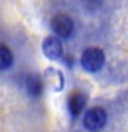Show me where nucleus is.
Instances as JSON below:
<instances>
[{"instance_id": "nucleus-1", "label": "nucleus", "mask_w": 128, "mask_h": 132, "mask_svg": "<svg viewBox=\"0 0 128 132\" xmlns=\"http://www.w3.org/2000/svg\"><path fill=\"white\" fill-rule=\"evenodd\" d=\"M103 62H105L103 52L95 47L87 48L81 55V66L87 72H98L103 66Z\"/></svg>"}, {"instance_id": "nucleus-2", "label": "nucleus", "mask_w": 128, "mask_h": 132, "mask_svg": "<svg viewBox=\"0 0 128 132\" xmlns=\"http://www.w3.org/2000/svg\"><path fill=\"white\" fill-rule=\"evenodd\" d=\"M107 120L106 111L101 107H92L84 116V127L90 131H98L105 127Z\"/></svg>"}, {"instance_id": "nucleus-3", "label": "nucleus", "mask_w": 128, "mask_h": 132, "mask_svg": "<svg viewBox=\"0 0 128 132\" xmlns=\"http://www.w3.org/2000/svg\"><path fill=\"white\" fill-rule=\"evenodd\" d=\"M51 26L57 36L62 37V39H66V37H70V35L73 33L74 23H73V19L69 15L58 14L52 18Z\"/></svg>"}, {"instance_id": "nucleus-4", "label": "nucleus", "mask_w": 128, "mask_h": 132, "mask_svg": "<svg viewBox=\"0 0 128 132\" xmlns=\"http://www.w3.org/2000/svg\"><path fill=\"white\" fill-rule=\"evenodd\" d=\"M62 44L58 37L50 36L43 41V52L48 59H58L62 55Z\"/></svg>"}, {"instance_id": "nucleus-5", "label": "nucleus", "mask_w": 128, "mask_h": 132, "mask_svg": "<svg viewBox=\"0 0 128 132\" xmlns=\"http://www.w3.org/2000/svg\"><path fill=\"white\" fill-rule=\"evenodd\" d=\"M85 102H87V99H85V95L83 92H80V91L73 92L69 96V101H68V109H69L70 116L72 117H77L81 113V110L84 109Z\"/></svg>"}, {"instance_id": "nucleus-6", "label": "nucleus", "mask_w": 128, "mask_h": 132, "mask_svg": "<svg viewBox=\"0 0 128 132\" xmlns=\"http://www.w3.org/2000/svg\"><path fill=\"white\" fill-rule=\"evenodd\" d=\"M26 91L32 96H39L43 92V80L39 74H29L26 77Z\"/></svg>"}, {"instance_id": "nucleus-7", "label": "nucleus", "mask_w": 128, "mask_h": 132, "mask_svg": "<svg viewBox=\"0 0 128 132\" xmlns=\"http://www.w3.org/2000/svg\"><path fill=\"white\" fill-rule=\"evenodd\" d=\"M12 54L10 48L6 45L0 44V70H7L11 68L12 65Z\"/></svg>"}]
</instances>
